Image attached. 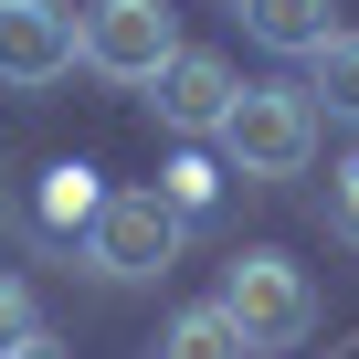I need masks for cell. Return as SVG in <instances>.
<instances>
[{"label": "cell", "mask_w": 359, "mask_h": 359, "mask_svg": "<svg viewBox=\"0 0 359 359\" xmlns=\"http://www.w3.org/2000/svg\"><path fill=\"white\" fill-rule=\"evenodd\" d=\"M212 158L233 180H254V191L306 180V158H317V95L306 85H243L233 116H222V137H212Z\"/></svg>", "instance_id": "obj_1"}, {"label": "cell", "mask_w": 359, "mask_h": 359, "mask_svg": "<svg viewBox=\"0 0 359 359\" xmlns=\"http://www.w3.org/2000/svg\"><path fill=\"white\" fill-rule=\"evenodd\" d=\"M222 306H233V327L254 338V359H264V348H296V338L317 327V285H306V264L275 254V243H254V254L222 264Z\"/></svg>", "instance_id": "obj_2"}, {"label": "cell", "mask_w": 359, "mask_h": 359, "mask_svg": "<svg viewBox=\"0 0 359 359\" xmlns=\"http://www.w3.org/2000/svg\"><path fill=\"white\" fill-rule=\"evenodd\" d=\"M180 222L158 191H106V212H95V233H85V264L106 275V285H158L169 264H180Z\"/></svg>", "instance_id": "obj_3"}, {"label": "cell", "mask_w": 359, "mask_h": 359, "mask_svg": "<svg viewBox=\"0 0 359 359\" xmlns=\"http://www.w3.org/2000/svg\"><path fill=\"white\" fill-rule=\"evenodd\" d=\"M74 43H85V64L106 74V85H158V64L180 53V22H169V0H85L74 11Z\"/></svg>", "instance_id": "obj_4"}, {"label": "cell", "mask_w": 359, "mask_h": 359, "mask_svg": "<svg viewBox=\"0 0 359 359\" xmlns=\"http://www.w3.org/2000/svg\"><path fill=\"white\" fill-rule=\"evenodd\" d=\"M233 95H243V74H233L222 53H201V43H180V53L158 64V85H148L158 127H169V137H191V148H212V137H222Z\"/></svg>", "instance_id": "obj_5"}, {"label": "cell", "mask_w": 359, "mask_h": 359, "mask_svg": "<svg viewBox=\"0 0 359 359\" xmlns=\"http://www.w3.org/2000/svg\"><path fill=\"white\" fill-rule=\"evenodd\" d=\"M74 64H85V43H74V11H64V0H11V11H0V85L43 95Z\"/></svg>", "instance_id": "obj_6"}, {"label": "cell", "mask_w": 359, "mask_h": 359, "mask_svg": "<svg viewBox=\"0 0 359 359\" xmlns=\"http://www.w3.org/2000/svg\"><path fill=\"white\" fill-rule=\"evenodd\" d=\"M95 212H106V180H95L85 158H53V169H32V191H22V233H32L43 254H85Z\"/></svg>", "instance_id": "obj_7"}, {"label": "cell", "mask_w": 359, "mask_h": 359, "mask_svg": "<svg viewBox=\"0 0 359 359\" xmlns=\"http://www.w3.org/2000/svg\"><path fill=\"white\" fill-rule=\"evenodd\" d=\"M233 11H243V32H254L264 53H296V64L338 32V0H233Z\"/></svg>", "instance_id": "obj_8"}, {"label": "cell", "mask_w": 359, "mask_h": 359, "mask_svg": "<svg viewBox=\"0 0 359 359\" xmlns=\"http://www.w3.org/2000/svg\"><path fill=\"white\" fill-rule=\"evenodd\" d=\"M222 191H233V169H222L212 148H191V137H180V158L158 169V201H169L180 222H212V212H222Z\"/></svg>", "instance_id": "obj_9"}, {"label": "cell", "mask_w": 359, "mask_h": 359, "mask_svg": "<svg viewBox=\"0 0 359 359\" xmlns=\"http://www.w3.org/2000/svg\"><path fill=\"white\" fill-rule=\"evenodd\" d=\"M158 359H254V338H243V327H233V306L212 296V306H180V317H169Z\"/></svg>", "instance_id": "obj_10"}, {"label": "cell", "mask_w": 359, "mask_h": 359, "mask_svg": "<svg viewBox=\"0 0 359 359\" xmlns=\"http://www.w3.org/2000/svg\"><path fill=\"white\" fill-rule=\"evenodd\" d=\"M306 95H317V116L359 127V32H327V43L306 53Z\"/></svg>", "instance_id": "obj_11"}, {"label": "cell", "mask_w": 359, "mask_h": 359, "mask_svg": "<svg viewBox=\"0 0 359 359\" xmlns=\"http://www.w3.org/2000/svg\"><path fill=\"white\" fill-rule=\"evenodd\" d=\"M43 338V306H32V285L22 275H0V359H11V348H32Z\"/></svg>", "instance_id": "obj_12"}, {"label": "cell", "mask_w": 359, "mask_h": 359, "mask_svg": "<svg viewBox=\"0 0 359 359\" xmlns=\"http://www.w3.org/2000/svg\"><path fill=\"white\" fill-rule=\"evenodd\" d=\"M327 233H338V243L359 254V148H348V158L327 169Z\"/></svg>", "instance_id": "obj_13"}, {"label": "cell", "mask_w": 359, "mask_h": 359, "mask_svg": "<svg viewBox=\"0 0 359 359\" xmlns=\"http://www.w3.org/2000/svg\"><path fill=\"white\" fill-rule=\"evenodd\" d=\"M11 359H53V338H32V348H11Z\"/></svg>", "instance_id": "obj_14"}, {"label": "cell", "mask_w": 359, "mask_h": 359, "mask_svg": "<svg viewBox=\"0 0 359 359\" xmlns=\"http://www.w3.org/2000/svg\"><path fill=\"white\" fill-rule=\"evenodd\" d=\"M0 11H11V0H0Z\"/></svg>", "instance_id": "obj_15"}]
</instances>
